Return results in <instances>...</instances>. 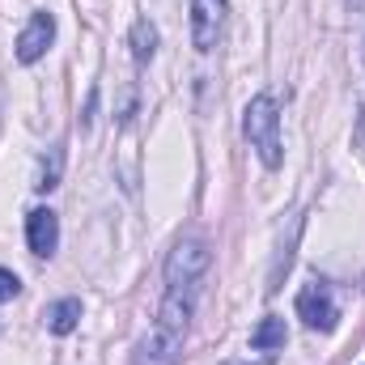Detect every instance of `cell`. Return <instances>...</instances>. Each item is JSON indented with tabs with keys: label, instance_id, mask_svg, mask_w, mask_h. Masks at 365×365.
Returning <instances> with one entry per match:
<instances>
[{
	"label": "cell",
	"instance_id": "cell-1",
	"mask_svg": "<svg viewBox=\"0 0 365 365\" xmlns=\"http://www.w3.org/2000/svg\"><path fill=\"white\" fill-rule=\"evenodd\" d=\"M242 132L251 140V149L259 153V162L276 170L280 158H284V145H280V106H276L272 93H259L247 102V115H242Z\"/></svg>",
	"mask_w": 365,
	"mask_h": 365
},
{
	"label": "cell",
	"instance_id": "cell-2",
	"mask_svg": "<svg viewBox=\"0 0 365 365\" xmlns=\"http://www.w3.org/2000/svg\"><path fill=\"white\" fill-rule=\"evenodd\" d=\"M208 264H212V251L204 238H179L175 251L166 255V289L195 297L200 280L208 276Z\"/></svg>",
	"mask_w": 365,
	"mask_h": 365
},
{
	"label": "cell",
	"instance_id": "cell-3",
	"mask_svg": "<svg viewBox=\"0 0 365 365\" xmlns=\"http://www.w3.org/2000/svg\"><path fill=\"white\" fill-rule=\"evenodd\" d=\"M297 319L310 327V331H336L340 323V306H336V293L327 280H310L302 284L297 293Z\"/></svg>",
	"mask_w": 365,
	"mask_h": 365
},
{
	"label": "cell",
	"instance_id": "cell-4",
	"mask_svg": "<svg viewBox=\"0 0 365 365\" xmlns=\"http://www.w3.org/2000/svg\"><path fill=\"white\" fill-rule=\"evenodd\" d=\"M225 26V0H191V43L195 51H212Z\"/></svg>",
	"mask_w": 365,
	"mask_h": 365
},
{
	"label": "cell",
	"instance_id": "cell-5",
	"mask_svg": "<svg viewBox=\"0 0 365 365\" xmlns=\"http://www.w3.org/2000/svg\"><path fill=\"white\" fill-rule=\"evenodd\" d=\"M51 38H56V17H51V13H34V17L26 21V30L17 34V60H21V64H38V60L47 56Z\"/></svg>",
	"mask_w": 365,
	"mask_h": 365
},
{
	"label": "cell",
	"instance_id": "cell-6",
	"mask_svg": "<svg viewBox=\"0 0 365 365\" xmlns=\"http://www.w3.org/2000/svg\"><path fill=\"white\" fill-rule=\"evenodd\" d=\"M179 353H182V331H170V327H153L140 349H136V365H179Z\"/></svg>",
	"mask_w": 365,
	"mask_h": 365
},
{
	"label": "cell",
	"instance_id": "cell-7",
	"mask_svg": "<svg viewBox=\"0 0 365 365\" xmlns=\"http://www.w3.org/2000/svg\"><path fill=\"white\" fill-rule=\"evenodd\" d=\"M26 242H30V251L38 259L56 255V247H60V217L51 208H30L26 212Z\"/></svg>",
	"mask_w": 365,
	"mask_h": 365
},
{
	"label": "cell",
	"instance_id": "cell-8",
	"mask_svg": "<svg viewBox=\"0 0 365 365\" xmlns=\"http://www.w3.org/2000/svg\"><path fill=\"white\" fill-rule=\"evenodd\" d=\"M191 306H195V297L166 289V297H162V306H158V323H162V327H170V331H182V336H187V323H191Z\"/></svg>",
	"mask_w": 365,
	"mask_h": 365
},
{
	"label": "cell",
	"instance_id": "cell-9",
	"mask_svg": "<svg viewBox=\"0 0 365 365\" xmlns=\"http://www.w3.org/2000/svg\"><path fill=\"white\" fill-rule=\"evenodd\" d=\"M43 323H47V331H56V336L77 331V323H81V302H77V297H60V302H51L47 314H43Z\"/></svg>",
	"mask_w": 365,
	"mask_h": 365
},
{
	"label": "cell",
	"instance_id": "cell-10",
	"mask_svg": "<svg viewBox=\"0 0 365 365\" xmlns=\"http://www.w3.org/2000/svg\"><path fill=\"white\" fill-rule=\"evenodd\" d=\"M153 51H158V30H153L149 17H136L132 21V56H136V64H149Z\"/></svg>",
	"mask_w": 365,
	"mask_h": 365
},
{
	"label": "cell",
	"instance_id": "cell-11",
	"mask_svg": "<svg viewBox=\"0 0 365 365\" xmlns=\"http://www.w3.org/2000/svg\"><path fill=\"white\" fill-rule=\"evenodd\" d=\"M251 349H264V353L284 349V319H264V323L251 331Z\"/></svg>",
	"mask_w": 365,
	"mask_h": 365
},
{
	"label": "cell",
	"instance_id": "cell-12",
	"mask_svg": "<svg viewBox=\"0 0 365 365\" xmlns=\"http://www.w3.org/2000/svg\"><path fill=\"white\" fill-rule=\"evenodd\" d=\"M60 170H64V149L56 145V149H51V158L43 162V175H38V182H34V187H38V191H51V187H60Z\"/></svg>",
	"mask_w": 365,
	"mask_h": 365
},
{
	"label": "cell",
	"instance_id": "cell-13",
	"mask_svg": "<svg viewBox=\"0 0 365 365\" xmlns=\"http://www.w3.org/2000/svg\"><path fill=\"white\" fill-rule=\"evenodd\" d=\"M17 293H21V280H17V272L0 268V302H13Z\"/></svg>",
	"mask_w": 365,
	"mask_h": 365
},
{
	"label": "cell",
	"instance_id": "cell-14",
	"mask_svg": "<svg viewBox=\"0 0 365 365\" xmlns=\"http://www.w3.org/2000/svg\"><path fill=\"white\" fill-rule=\"evenodd\" d=\"M225 365H247V361H225ZM259 365H272V361H259Z\"/></svg>",
	"mask_w": 365,
	"mask_h": 365
},
{
	"label": "cell",
	"instance_id": "cell-15",
	"mask_svg": "<svg viewBox=\"0 0 365 365\" xmlns=\"http://www.w3.org/2000/svg\"><path fill=\"white\" fill-rule=\"evenodd\" d=\"M344 4H353V9H357V4H361V0H344Z\"/></svg>",
	"mask_w": 365,
	"mask_h": 365
}]
</instances>
